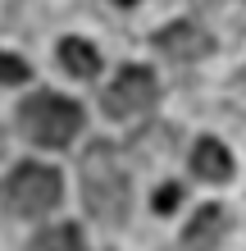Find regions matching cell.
<instances>
[{"label":"cell","instance_id":"obj_1","mask_svg":"<svg viewBox=\"0 0 246 251\" xmlns=\"http://www.w3.org/2000/svg\"><path fill=\"white\" fill-rule=\"evenodd\" d=\"M82 174V205L91 210L100 224H123L128 210H133V187H128V174L119 165L110 142H91L78 160Z\"/></svg>","mask_w":246,"mask_h":251},{"label":"cell","instance_id":"obj_2","mask_svg":"<svg viewBox=\"0 0 246 251\" xmlns=\"http://www.w3.org/2000/svg\"><path fill=\"white\" fill-rule=\"evenodd\" d=\"M19 128L32 137L37 146H64L78 137L82 128V110L73 105L68 96H55V92H37L23 100L19 110Z\"/></svg>","mask_w":246,"mask_h":251},{"label":"cell","instance_id":"obj_3","mask_svg":"<svg viewBox=\"0 0 246 251\" xmlns=\"http://www.w3.org/2000/svg\"><path fill=\"white\" fill-rule=\"evenodd\" d=\"M60 197H64L60 174L46 169V165H32V160L19 165L5 183H0V205L14 210V215H46V210L60 205Z\"/></svg>","mask_w":246,"mask_h":251},{"label":"cell","instance_id":"obj_4","mask_svg":"<svg viewBox=\"0 0 246 251\" xmlns=\"http://www.w3.org/2000/svg\"><path fill=\"white\" fill-rule=\"evenodd\" d=\"M155 96H160V87H155V73H151V69H141V64H133V69H123L119 78L105 87L100 105H105L110 119H133V114H141V110H151V105H155Z\"/></svg>","mask_w":246,"mask_h":251},{"label":"cell","instance_id":"obj_5","mask_svg":"<svg viewBox=\"0 0 246 251\" xmlns=\"http://www.w3.org/2000/svg\"><path fill=\"white\" fill-rule=\"evenodd\" d=\"M210 46H214L210 32H205V27H196V23H169V27H160V32H155V50L169 55V60H178V64H187V60H205Z\"/></svg>","mask_w":246,"mask_h":251},{"label":"cell","instance_id":"obj_6","mask_svg":"<svg viewBox=\"0 0 246 251\" xmlns=\"http://www.w3.org/2000/svg\"><path fill=\"white\" fill-rule=\"evenodd\" d=\"M224 228H228V219H224L219 205H201L196 219H192L187 233H182V242H187V251H214V247H219V238H224Z\"/></svg>","mask_w":246,"mask_h":251},{"label":"cell","instance_id":"obj_7","mask_svg":"<svg viewBox=\"0 0 246 251\" xmlns=\"http://www.w3.org/2000/svg\"><path fill=\"white\" fill-rule=\"evenodd\" d=\"M192 169H196V178H205V183H224L228 174H233V155H228L224 142L201 137L196 151H192Z\"/></svg>","mask_w":246,"mask_h":251},{"label":"cell","instance_id":"obj_8","mask_svg":"<svg viewBox=\"0 0 246 251\" xmlns=\"http://www.w3.org/2000/svg\"><path fill=\"white\" fill-rule=\"evenodd\" d=\"M60 64L73 73V78H96L100 73V55H96V46H87V41L64 37L60 41Z\"/></svg>","mask_w":246,"mask_h":251},{"label":"cell","instance_id":"obj_9","mask_svg":"<svg viewBox=\"0 0 246 251\" xmlns=\"http://www.w3.org/2000/svg\"><path fill=\"white\" fill-rule=\"evenodd\" d=\"M27 251H87V247H82V233L73 224H55V228H41L27 242Z\"/></svg>","mask_w":246,"mask_h":251},{"label":"cell","instance_id":"obj_10","mask_svg":"<svg viewBox=\"0 0 246 251\" xmlns=\"http://www.w3.org/2000/svg\"><path fill=\"white\" fill-rule=\"evenodd\" d=\"M19 82H27V64L19 60V55L0 50V87H19Z\"/></svg>","mask_w":246,"mask_h":251},{"label":"cell","instance_id":"obj_11","mask_svg":"<svg viewBox=\"0 0 246 251\" xmlns=\"http://www.w3.org/2000/svg\"><path fill=\"white\" fill-rule=\"evenodd\" d=\"M173 205H178V183H169V187L155 192V210H160V215H169Z\"/></svg>","mask_w":246,"mask_h":251},{"label":"cell","instance_id":"obj_12","mask_svg":"<svg viewBox=\"0 0 246 251\" xmlns=\"http://www.w3.org/2000/svg\"><path fill=\"white\" fill-rule=\"evenodd\" d=\"M205 9H228V5H242V0H201Z\"/></svg>","mask_w":246,"mask_h":251},{"label":"cell","instance_id":"obj_13","mask_svg":"<svg viewBox=\"0 0 246 251\" xmlns=\"http://www.w3.org/2000/svg\"><path fill=\"white\" fill-rule=\"evenodd\" d=\"M114 5H137V0H114Z\"/></svg>","mask_w":246,"mask_h":251}]
</instances>
